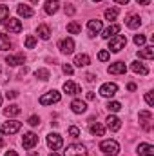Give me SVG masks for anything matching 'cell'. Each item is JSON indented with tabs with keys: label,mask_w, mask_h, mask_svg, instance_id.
<instances>
[{
	"label": "cell",
	"mask_w": 154,
	"mask_h": 156,
	"mask_svg": "<svg viewBox=\"0 0 154 156\" xmlns=\"http://www.w3.org/2000/svg\"><path fill=\"white\" fill-rule=\"evenodd\" d=\"M29 2H33V4H37V2H38V0H29Z\"/></svg>",
	"instance_id": "cell-52"
},
{
	"label": "cell",
	"mask_w": 154,
	"mask_h": 156,
	"mask_svg": "<svg viewBox=\"0 0 154 156\" xmlns=\"http://www.w3.org/2000/svg\"><path fill=\"white\" fill-rule=\"evenodd\" d=\"M64 11H65V15H69V16H71V15H75V13H76V9H75V7H73V5H71V4H67V5H65V7H64Z\"/></svg>",
	"instance_id": "cell-42"
},
{
	"label": "cell",
	"mask_w": 154,
	"mask_h": 156,
	"mask_svg": "<svg viewBox=\"0 0 154 156\" xmlns=\"http://www.w3.org/2000/svg\"><path fill=\"white\" fill-rule=\"evenodd\" d=\"M64 93L65 94H71V96H75L80 93V85L75 83V82H71V80H67L65 83H64Z\"/></svg>",
	"instance_id": "cell-19"
},
{
	"label": "cell",
	"mask_w": 154,
	"mask_h": 156,
	"mask_svg": "<svg viewBox=\"0 0 154 156\" xmlns=\"http://www.w3.org/2000/svg\"><path fill=\"white\" fill-rule=\"evenodd\" d=\"M136 4H138V5H149L151 0H136Z\"/></svg>",
	"instance_id": "cell-44"
},
{
	"label": "cell",
	"mask_w": 154,
	"mask_h": 156,
	"mask_svg": "<svg viewBox=\"0 0 154 156\" xmlns=\"http://www.w3.org/2000/svg\"><path fill=\"white\" fill-rule=\"evenodd\" d=\"M116 16H118V9H116V7L105 9V18H107V20H116Z\"/></svg>",
	"instance_id": "cell-33"
},
{
	"label": "cell",
	"mask_w": 154,
	"mask_h": 156,
	"mask_svg": "<svg viewBox=\"0 0 154 156\" xmlns=\"http://www.w3.org/2000/svg\"><path fill=\"white\" fill-rule=\"evenodd\" d=\"M131 69H132L136 75H142V76L149 75V69H147L143 64H140V62H132V64H131Z\"/></svg>",
	"instance_id": "cell-25"
},
{
	"label": "cell",
	"mask_w": 154,
	"mask_h": 156,
	"mask_svg": "<svg viewBox=\"0 0 154 156\" xmlns=\"http://www.w3.org/2000/svg\"><path fill=\"white\" fill-rule=\"evenodd\" d=\"M87 29H89V37H96L102 31V20H89Z\"/></svg>",
	"instance_id": "cell-13"
},
{
	"label": "cell",
	"mask_w": 154,
	"mask_h": 156,
	"mask_svg": "<svg viewBox=\"0 0 154 156\" xmlns=\"http://www.w3.org/2000/svg\"><path fill=\"white\" fill-rule=\"evenodd\" d=\"M89 64H91L89 55H76V56H75V66H78V67H85V66H89Z\"/></svg>",
	"instance_id": "cell-27"
},
{
	"label": "cell",
	"mask_w": 154,
	"mask_h": 156,
	"mask_svg": "<svg viewBox=\"0 0 154 156\" xmlns=\"http://www.w3.org/2000/svg\"><path fill=\"white\" fill-rule=\"evenodd\" d=\"M35 76L38 78V80H49V76H51V73H49V69H37L35 71Z\"/></svg>",
	"instance_id": "cell-30"
},
{
	"label": "cell",
	"mask_w": 154,
	"mask_h": 156,
	"mask_svg": "<svg viewBox=\"0 0 154 156\" xmlns=\"http://www.w3.org/2000/svg\"><path fill=\"white\" fill-rule=\"evenodd\" d=\"M136 153L140 156H154V145H151V144H140L136 147Z\"/></svg>",
	"instance_id": "cell-17"
},
{
	"label": "cell",
	"mask_w": 154,
	"mask_h": 156,
	"mask_svg": "<svg viewBox=\"0 0 154 156\" xmlns=\"http://www.w3.org/2000/svg\"><path fill=\"white\" fill-rule=\"evenodd\" d=\"M62 69H64V73H65V75H69V76L75 73V69H73V66H71V64H64V66H62Z\"/></svg>",
	"instance_id": "cell-39"
},
{
	"label": "cell",
	"mask_w": 154,
	"mask_h": 156,
	"mask_svg": "<svg viewBox=\"0 0 154 156\" xmlns=\"http://www.w3.org/2000/svg\"><path fill=\"white\" fill-rule=\"evenodd\" d=\"M31 156H37V154H31Z\"/></svg>",
	"instance_id": "cell-55"
},
{
	"label": "cell",
	"mask_w": 154,
	"mask_h": 156,
	"mask_svg": "<svg viewBox=\"0 0 154 156\" xmlns=\"http://www.w3.org/2000/svg\"><path fill=\"white\" fill-rule=\"evenodd\" d=\"M87 100H94V93H87Z\"/></svg>",
	"instance_id": "cell-48"
},
{
	"label": "cell",
	"mask_w": 154,
	"mask_h": 156,
	"mask_svg": "<svg viewBox=\"0 0 154 156\" xmlns=\"http://www.w3.org/2000/svg\"><path fill=\"white\" fill-rule=\"evenodd\" d=\"M125 26H127L129 29H138V27L142 26V18H140L138 15H129V16L125 18Z\"/></svg>",
	"instance_id": "cell-15"
},
{
	"label": "cell",
	"mask_w": 154,
	"mask_h": 156,
	"mask_svg": "<svg viewBox=\"0 0 154 156\" xmlns=\"http://www.w3.org/2000/svg\"><path fill=\"white\" fill-rule=\"evenodd\" d=\"M145 42H147L145 35H136V37H134V44H136V45H140V47H142V45H145Z\"/></svg>",
	"instance_id": "cell-37"
},
{
	"label": "cell",
	"mask_w": 154,
	"mask_h": 156,
	"mask_svg": "<svg viewBox=\"0 0 154 156\" xmlns=\"http://www.w3.org/2000/svg\"><path fill=\"white\" fill-rule=\"evenodd\" d=\"M37 33H38V37L42 40H49L51 38V29L45 26V24H42V26H38V29H37Z\"/></svg>",
	"instance_id": "cell-28"
},
{
	"label": "cell",
	"mask_w": 154,
	"mask_h": 156,
	"mask_svg": "<svg viewBox=\"0 0 154 156\" xmlns=\"http://www.w3.org/2000/svg\"><path fill=\"white\" fill-rule=\"evenodd\" d=\"M0 105H2V94H0Z\"/></svg>",
	"instance_id": "cell-53"
},
{
	"label": "cell",
	"mask_w": 154,
	"mask_h": 156,
	"mask_svg": "<svg viewBox=\"0 0 154 156\" xmlns=\"http://www.w3.org/2000/svg\"><path fill=\"white\" fill-rule=\"evenodd\" d=\"M138 56H140V58H145V60H152L154 58V47L152 45H147V47L140 49V51H138Z\"/></svg>",
	"instance_id": "cell-24"
},
{
	"label": "cell",
	"mask_w": 154,
	"mask_h": 156,
	"mask_svg": "<svg viewBox=\"0 0 154 156\" xmlns=\"http://www.w3.org/2000/svg\"><path fill=\"white\" fill-rule=\"evenodd\" d=\"M107 73L109 75H125L127 73V66L123 62H114L107 67Z\"/></svg>",
	"instance_id": "cell-11"
},
{
	"label": "cell",
	"mask_w": 154,
	"mask_h": 156,
	"mask_svg": "<svg viewBox=\"0 0 154 156\" xmlns=\"http://www.w3.org/2000/svg\"><path fill=\"white\" fill-rule=\"evenodd\" d=\"M105 122H107V127H109V131H113V133L120 131V127H121V120H120L118 116H114V115H109Z\"/></svg>",
	"instance_id": "cell-14"
},
{
	"label": "cell",
	"mask_w": 154,
	"mask_h": 156,
	"mask_svg": "<svg viewBox=\"0 0 154 156\" xmlns=\"http://www.w3.org/2000/svg\"><path fill=\"white\" fill-rule=\"evenodd\" d=\"M16 13H18L20 16H24V18H31V16L35 15V11H33L29 5H26V4H20V5L16 7Z\"/></svg>",
	"instance_id": "cell-22"
},
{
	"label": "cell",
	"mask_w": 154,
	"mask_h": 156,
	"mask_svg": "<svg viewBox=\"0 0 154 156\" xmlns=\"http://www.w3.org/2000/svg\"><path fill=\"white\" fill-rule=\"evenodd\" d=\"M116 93H118V85H116L114 82H107V83H103V85L100 87V94L105 96V98L114 96Z\"/></svg>",
	"instance_id": "cell-7"
},
{
	"label": "cell",
	"mask_w": 154,
	"mask_h": 156,
	"mask_svg": "<svg viewBox=\"0 0 154 156\" xmlns=\"http://www.w3.org/2000/svg\"><path fill=\"white\" fill-rule=\"evenodd\" d=\"M2 145H4V140H2V138H0V147H2Z\"/></svg>",
	"instance_id": "cell-51"
},
{
	"label": "cell",
	"mask_w": 154,
	"mask_h": 156,
	"mask_svg": "<svg viewBox=\"0 0 154 156\" xmlns=\"http://www.w3.org/2000/svg\"><path fill=\"white\" fill-rule=\"evenodd\" d=\"M9 18V7L7 5H0V24H4Z\"/></svg>",
	"instance_id": "cell-32"
},
{
	"label": "cell",
	"mask_w": 154,
	"mask_h": 156,
	"mask_svg": "<svg viewBox=\"0 0 154 156\" xmlns=\"http://www.w3.org/2000/svg\"><path fill=\"white\" fill-rule=\"evenodd\" d=\"M44 9H45L47 15H54V13L60 9V2H58V0H47L45 5H44Z\"/></svg>",
	"instance_id": "cell-20"
},
{
	"label": "cell",
	"mask_w": 154,
	"mask_h": 156,
	"mask_svg": "<svg viewBox=\"0 0 154 156\" xmlns=\"http://www.w3.org/2000/svg\"><path fill=\"white\" fill-rule=\"evenodd\" d=\"M145 102L152 107L154 105V94H152V91H149V93H145Z\"/></svg>",
	"instance_id": "cell-40"
},
{
	"label": "cell",
	"mask_w": 154,
	"mask_h": 156,
	"mask_svg": "<svg viewBox=\"0 0 154 156\" xmlns=\"http://www.w3.org/2000/svg\"><path fill=\"white\" fill-rule=\"evenodd\" d=\"M89 131H91V134H94V136H103L105 134V127L102 125V123H91L89 125Z\"/></svg>",
	"instance_id": "cell-26"
},
{
	"label": "cell",
	"mask_w": 154,
	"mask_h": 156,
	"mask_svg": "<svg viewBox=\"0 0 154 156\" xmlns=\"http://www.w3.org/2000/svg\"><path fill=\"white\" fill-rule=\"evenodd\" d=\"M4 156H18V154H16L15 151H7V153H5V154H4Z\"/></svg>",
	"instance_id": "cell-46"
},
{
	"label": "cell",
	"mask_w": 154,
	"mask_h": 156,
	"mask_svg": "<svg viewBox=\"0 0 154 156\" xmlns=\"http://www.w3.org/2000/svg\"><path fill=\"white\" fill-rule=\"evenodd\" d=\"M127 89H129V91H134V89H136V85H134V83H129V85H127Z\"/></svg>",
	"instance_id": "cell-47"
},
{
	"label": "cell",
	"mask_w": 154,
	"mask_h": 156,
	"mask_svg": "<svg viewBox=\"0 0 154 156\" xmlns=\"http://www.w3.org/2000/svg\"><path fill=\"white\" fill-rule=\"evenodd\" d=\"M125 45H127V38L123 35H116L109 38V53H120Z\"/></svg>",
	"instance_id": "cell-2"
},
{
	"label": "cell",
	"mask_w": 154,
	"mask_h": 156,
	"mask_svg": "<svg viewBox=\"0 0 154 156\" xmlns=\"http://www.w3.org/2000/svg\"><path fill=\"white\" fill-rule=\"evenodd\" d=\"M71 109H73V113H76V115H83L85 111H87V104L83 102V100H73L71 102Z\"/></svg>",
	"instance_id": "cell-18"
},
{
	"label": "cell",
	"mask_w": 154,
	"mask_h": 156,
	"mask_svg": "<svg viewBox=\"0 0 154 156\" xmlns=\"http://www.w3.org/2000/svg\"><path fill=\"white\" fill-rule=\"evenodd\" d=\"M64 156H87V149L82 144H71L65 149V154Z\"/></svg>",
	"instance_id": "cell-6"
},
{
	"label": "cell",
	"mask_w": 154,
	"mask_h": 156,
	"mask_svg": "<svg viewBox=\"0 0 154 156\" xmlns=\"http://www.w3.org/2000/svg\"><path fill=\"white\" fill-rule=\"evenodd\" d=\"M60 100H62V94H60L58 91H54V89L40 96V104H42V105H51V104H58Z\"/></svg>",
	"instance_id": "cell-3"
},
{
	"label": "cell",
	"mask_w": 154,
	"mask_h": 156,
	"mask_svg": "<svg viewBox=\"0 0 154 156\" xmlns=\"http://www.w3.org/2000/svg\"><path fill=\"white\" fill-rule=\"evenodd\" d=\"M22 113V109H20V105H16V104H11V105H7L5 109H4V115L7 118H13V116H18Z\"/></svg>",
	"instance_id": "cell-21"
},
{
	"label": "cell",
	"mask_w": 154,
	"mask_h": 156,
	"mask_svg": "<svg viewBox=\"0 0 154 156\" xmlns=\"http://www.w3.org/2000/svg\"><path fill=\"white\" fill-rule=\"evenodd\" d=\"M93 2H102V0H93Z\"/></svg>",
	"instance_id": "cell-54"
},
{
	"label": "cell",
	"mask_w": 154,
	"mask_h": 156,
	"mask_svg": "<svg viewBox=\"0 0 154 156\" xmlns=\"http://www.w3.org/2000/svg\"><path fill=\"white\" fill-rule=\"evenodd\" d=\"M20 129H22V122H16V120L4 122V123H2V127H0L2 134H15V133H18Z\"/></svg>",
	"instance_id": "cell-4"
},
{
	"label": "cell",
	"mask_w": 154,
	"mask_h": 156,
	"mask_svg": "<svg viewBox=\"0 0 154 156\" xmlns=\"http://www.w3.org/2000/svg\"><path fill=\"white\" fill-rule=\"evenodd\" d=\"M58 49L64 53V55H71L75 51V40L73 38H62L58 42Z\"/></svg>",
	"instance_id": "cell-9"
},
{
	"label": "cell",
	"mask_w": 154,
	"mask_h": 156,
	"mask_svg": "<svg viewBox=\"0 0 154 156\" xmlns=\"http://www.w3.org/2000/svg\"><path fill=\"white\" fill-rule=\"evenodd\" d=\"M100 151L105 156H118L120 154V144L116 140H103L100 144Z\"/></svg>",
	"instance_id": "cell-1"
},
{
	"label": "cell",
	"mask_w": 154,
	"mask_h": 156,
	"mask_svg": "<svg viewBox=\"0 0 154 156\" xmlns=\"http://www.w3.org/2000/svg\"><path fill=\"white\" fill-rule=\"evenodd\" d=\"M67 31H69L71 35H78V33L82 31V27H80V24H76V22H69V24H67Z\"/></svg>",
	"instance_id": "cell-31"
},
{
	"label": "cell",
	"mask_w": 154,
	"mask_h": 156,
	"mask_svg": "<svg viewBox=\"0 0 154 156\" xmlns=\"http://www.w3.org/2000/svg\"><path fill=\"white\" fill-rule=\"evenodd\" d=\"M116 4H121V5H125V4H129V0H114Z\"/></svg>",
	"instance_id": "cell-45"
},
{
	"label": "cell",
	"mask_w": 154,
	"mask_h": 156,
	"mask_svg": "<svg viewBox=\"0 0 154 156\" xmlns=\"http://www.w3.org/2000/svg\"><path fill=\"white\" fill-rule=\"evenodd\" d=\"M5 62H7V66H11V67L24 66V64H26V56H24V55H7Z\"/></svg>",
	"instance_id": "cell-12"
},
{
	"label": "cell",
	"mask_w": 154,
	"mask_h": 156,
	"mask_svg": "<svg viewBox=\"0 0 154 156\" xmlns=\"http://www.w3.org/2000/svg\"><path fill=\"white\" fill-rule=\"evenodd\" d=\"M37 45V37H33V35H29L27 38H26V47L27 49H33Z\"/></svg>",
	"instance_id": "cell-35"
},
{
	"label": "cell",
	"mask_w": 154,
	"mask_h": 156,
	"mask_svg": "<svg viewBox=\"0 0 154 156\" xmlns=\"http://www.w3.org/2000/svg\"><path fill=\"white\" fill-rule=\"evenodd\" d=\"M49 156H60V154H58V153H51Z\"/></svg>",
	"instance_id": "cell-50"
},
{
	"label": "cell",
	"mask_w": 154,
	"mask_h": 156,
	"mask_svg": "<svg viewBox=\"0 0 154 156\" xmlns=\"http://www.w3.org/2000/svg\"><path fill=\"white\" fill-rule=\"evenodd\" d=\"M27 123H29L31 127H37V125L40 123V118L37 116V115H33V116H29V120H27Z\"/></svg>",
	"instance_id": "cell-38"
},
{
	"label": "cell",
	"mask_w": 154,
	"mask_h": 156,
	"mask_svg": "<svg viewBox=\"0 0 154 156\" xmlns=\"http://www.w3.org/2000/svg\"><path fill=\"white\" fill-rule=\"evenodd\" d=\"M69 134H71L73 138H78V136H80V129H78L76 125H71V127H69Z\"/></svg>",
	"instance_id": "cell-41"
},
{
	"label": "cell",
	"mask_w": 154,
	"mask_h": 156,
	"mask_svg": "<svg viewBox=\"0 0 154 156\" xmlns=\"http://www.w3.org/2000/svg\"><path fill=\"white\" fill-rule=\"evenodd\" d=\"M107 109H109L111 113H118V111L121 109V104H120V102H116V100H113V102H109V104H107Z\"/></svg>",
	"instance_id": "cell-34"
},
{
	"label": "cell",
	"mask_w": 154,
	"mask_h": 156,
	"mask_svg": "<svg viewBox=\"0 0 154 156\" xmlns=\"http://www.w3.org/2000/svg\"><path fill=\"white\" fill-rule=\"evenodd\" d=\"M37 144H38V136H37L35 133H26V134L22 136V145H24V149H33Z\"/></svg>",
	"instance_id": "cell-8"
},
{
	"label": "cell",
	"mask_w": 154,
	"mask_h": 156,
	"mask_svg": "<svg viewBox=\"0 0 154 156\" xmlns=\"http://www.w3.org/2000/svg\"><path fill=\"white\" fill-rule=\"evenodd\" d=\"M47 145H49V149L58 151V149L64 147V140L58 133H51V134H47Z\"/></svg>",
	"instance_id": "cell-5"
},
{
	"label": "cell",
	"mask_w": 154,
	"mask_h": 156,
	"mask_svg": "<svg viewBox=\"0 0 154 156\" xmlns=\"http://www.w3.org/2000/svg\"><path fill=\"white\" fill-rule=\"evenodd\" d=\"M109 58H111V53H109V51H100V53H98V60H100V62H107Z\"/></svg>",
	"instance_id": "cell-36"
},
{
	"label": "cell",
	"mask_w": 154,
	"mask_h": 156,
	"mask_svg": "<svg viewBox=\"0 0 154 156\" xmlns=\"http://www.w3.org/2000/svg\"><path fill=\"white\" fill-rule=\"evenodd\" d=\"M11 47V42H9V37L5 33H0V51H7Z\"/></svg>",
	"instance_id": "cell-29"
},
{
	"label": "cell",
	"mask_w": 154,
	"mask_h": 156,
	"mask_svg": "<svg viewBox=\"0 0 154 156\" xmlns=\"http://www.w3.org/2000/svg\"><path fill=\"white\" fill-rule=\"evenodd\" d=\"M0 71H2V67H0Z\"/></svg>",
	"instance_id": "cell-56"
},
{
	"label": "cell",
	"mask_w": 154,
	"mask_h": 156,
	"mask_svg": "<svg viewBox=\"0 0 154 156\" xmlns=\"http://www.w3.org/2000/svg\"><path fill=\"white\" fill-rule=\"evenodd\" d=\"M85 78H87L89 82H94V75H87V76H85Z\"/></svg>",
	"instance_id": "cell-49"
},
{
	"label": "cell",
	"mask_w": 154,
	"mask_h": 156,
	"mask_svg": "<svg viewBox=\"0 0 154 156\" xmlns=\"http://www.w3.org/2000/svg\"><path fill=\"white\" fill-rule=\"evenodd\" d=\"M5 96H7V100H13V98H16V96H18V91H7V93H5Z\"/></svg>",
	"instance_id": "cell-43"
},
{
	"label": "cell",
	"mask_w": 154,
	"mask_h": 156,
	"mask_svg": "<svg viewBox=\"0 0 154 156\" xmlns=\"http://www.w3.org/2000/svg\"><path fill=\"white\" fill-rule=\"evenodd\" d=\"M118 33H120V26H118V24H111L107 29H103V35H102V37L109 40V38H113V37H116Z\"/></svg>",
	"instance_id": "cell-23"
},
{
	"label": "cell",
	"mask_w": 154,
	"mask_h": 156,
	"mask_svg": "<svg viewBox=\"0 0 154 156\" xmlns=\"http://www.w3.org/2000/svg\"><path fill=\"white\" fill-rule=\"evenodd\" d=\"M140 122L145 131H151V122H152V113L151 111H142L140 113Z\"/></svg>",
	"instance_id": "cell-16"
},
{
	"label": "cell",
	"mask_w": 154,
	"mask_h": 156,
	"mask_svg": "<svg viewBox=\"0 0 154 156\" xmlns=\"http://www.w3.org/2000/svg\"><path fill=\"white\" fill-rule=\"evenodd\" d=\"M4 24H5V31H9V33H20L22 31V22L18 18H7Z\"/></svg>",
	"instance_id": "cell-10"
}]
</instances>
